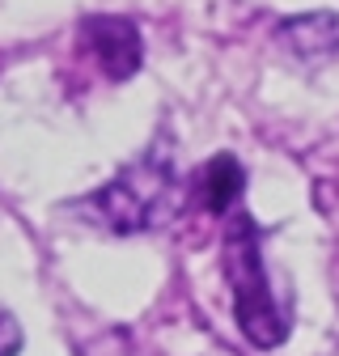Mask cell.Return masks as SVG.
<instances>
[{"instance_id": "cell-3", "label": "cell", "mask_w": 339, "mask_h": 356, "mask_svg": "<svg viewBox=\"0 0 339 356\" xmlns=\"http://www.w3.org/2000/svg\"><path fill=\"white\" fill-rule=\"evenodd\" d=\"M81 30H85V42H90L98 68L110 81H127L140 68L144 42H140L136 22H127V17H85Z\"/></svg>"}, {"instance_id": "cell-4", "label": "cell", "mask_w": 339, "mask_h": 356, "mask_svg": "<svg viewBox=\"0 0 339 356\" xmlns=\"http://www.w3.org/2000/svg\"><path fill=\"white\" fill-rule=\"evenodd\" d=\"M280 42L297 60H331L339 56V17L335 13H301L280 22Z\"/></svg>"}, {"instance_id": "cell-1", "label": "cell", "mask_w": 339, "mask_h": 356, "mask_svg": "<svg viewBox=\"0 0 339 356\" xmlns=\"http://www.w3.org/2000/svg\"><path fill=\"white\" fill-rule=\"evenodd\" d=\"M183 208V183L174 170V153L161 140L132 165H123L102 191L90 195V212L110 234H149L161 229Z\"/></svg>"}, {"instance_id": "cell-5", "label": "cell", "mask_w": 339, "mask_h": 356, "mask_svg": "<svg viewBox=\"0 0 339 356\" xmlns=\"http://www.w3.org/2000/svg\"><path fill=\"white\" fill-rule=\"evenodd\" d=\"M242 187H246V170H242L229 153L212 157V161L204 165V174H199V195H204L208 212H229V208L238 204Z\"/></svg>"}, {"instance_id": "cell-6", "label": "cell", "mask_w": 339, "mask_h": 356, "mask_svg": "<svg viewBox=\"0 0 339 356\" xmlns=\"http://www.w3.org/2000/svg\"><path fill=\"white\" fill-rule=\"evenodd\" d=\"M17 343H22V335H17L13 318H9V314H0V356H13Z\"/></svg>"}, {"instance_id": "cell-2", "label": "cell", "mask_w": 339, "mask_h": 356, "mask_svg": "<svg viewBox=\"0 0 339 356\" xmlns=\"http://www.w3.org/2000/svg\"><path fill=\"white\" fill-rule=\"evenodd\" d=\"M225 276L233 289V314L242 335L254 348H280L288 335V309L272 289L263 234L246 212H238L225 229Z\"/></svg>"}]
</instances>
